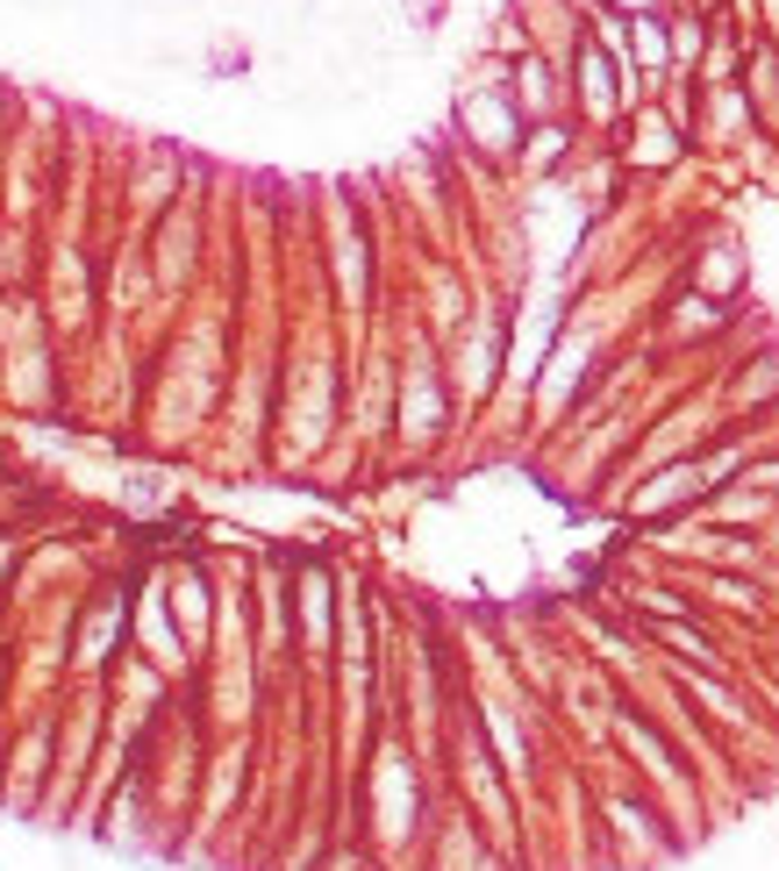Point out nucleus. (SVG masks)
<instances>
[{"label":"nucleus","instance_id":"f257e3e1","mask_svg":"<svg viewBox=\"0 0 779 871\" xmlns=\"http://www.w3.org/2000/svg\"><path fill=\"white\" fill-rule=\"evenodd\" d=\"M458 121H465L472 143H486V151H508V143H515V129H522L515 107H508L494 86H486V93H465V101H458Z\"/></svg>","mask_w":779,"mask_h":871},{"label":"nucleus","instance_id":"f03ea898","mask_svg":"<svg viewBox=\"0 0 779 871\" xmlns=\"http://www.w3.org/2000/svg\"><path fill=\"white\" fill-rule=\"evenodd\" d=\"M673 157H679L673 129H665L659 115H643L637 121V143H629V165H673Z\"/></svg>","mask_w":779,"mask_h":871},{"label":"nucleus","instance_id":"7ed1b4c3","mask_svg":"<svg viewBox=\"0 0 779 871\" xmlns=\"http://www.w3.org/2000/svg\"><path fill=\"white\" fill-rule=\"evenodd\" d=\"M579 79H587V107H593V115H615V86H608V65H601V57H579Z\"/></svg>","mask_w":779,"mask_h":871},{"label":"nucleus","instance_id":"20e7f679","mask_svg":"<svg viewBox=\"0 0 779 871\" xmlns=\"http://www.w3.org/2000/svg\"><path fill=\"white\" fill-rule=\"evenodd\" d=\"M637 57H643V65H665V36H659V22H637Z\"/></svg>","mask_w":779,"mask_h":871},{"label":"nucleus","instance_id":"39448f33","mask_svg":"<svg viewBox=\"0 0 779 871\" xmlns=\"http://www.w3.org/2000/svg\"><path fill=\"white\" fill-rule=\"evenodd\" d=\"M665 643H673V650H687V657H708V643H701V636H693V629H679V622H665Z\"/></svg>","mask_w":779,"mask_h":871},{"label":"nucleus","instance_id":"423d86ee","mask_svg":"<svg viewBox=\"0 0 779 871\" xmlns=\"http://www.w3.org/2000/svg\"><path fill=\"white\" fill-rule=\"evenodd\" d=\"M308 636L322 643V579H308Z\"/></svg>","mask_w":779,"mask_h":871}]
</instances>
